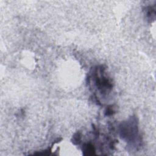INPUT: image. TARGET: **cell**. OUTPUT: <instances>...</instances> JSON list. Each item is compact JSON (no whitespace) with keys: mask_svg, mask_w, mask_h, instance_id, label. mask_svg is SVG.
I'll list each match as a JSON object with an SVG mask.
<instances>
[{"mask_svg":"<svg viewBox=\"0 0 156 156\" xmlns=\"http://www.w3.org/2000/svg\"><path fill=\"white\" fill-rule=\"evenodd\" d=\"M113 113V110L112 108H108L107 109V111H106V115H111Z\"/></svg>","mask_w":156,"mask_h":156,"instance_id":"cell-4","label":"cell"},{"mask_svg":"<svg viewBox=\"0 0 156 156\" xmlns=\"http://www.w3.org/2000/svg\"><path fill=\"white\" fill-rule=\"evenodd\" d=\"M120 135L122 138L129 141H133L138 135L136 121L132 118L128 121L121 124L120 126Z\"/></svg>","mask_w":156,"mask_h":156,"instance_id":"cell-1","label":"cell"},{"mask_svg":"<svg viewBox=\"0 0 156 156\" xmlns=\"http://www.w3.org/2000/svg\"><path fill=\"white\" fill-rule=\"evenodd\" d=\"M95 84L97 88H98L101 92L107 91L112 87V85L110 82L109 80L102 74L100 76L96 75L95 76Z\"/></svg>","mask_w":156,"mask_h":156,"instance_id":"cell-2","label":"cell"},{"mask_svg":"<svg viewBox=\"0 0 156 156\" xmlns=\"http://www.w3.org/2000/svg\"><path fill=\"white\" fill-rule=\"evenodd\" d=\"M83 151L87 153L85 155H92L94 154V148L91 144H87L83 147Z\"/></svg>","mask_w":156,"mask_h":156,"instance_id":"cell-3","label":"cell"}]
</instances>
